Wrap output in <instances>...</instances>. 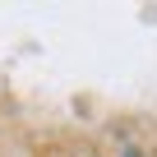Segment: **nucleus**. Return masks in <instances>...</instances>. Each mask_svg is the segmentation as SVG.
I'll list each match as a JSON object with an SVG mask.
<instances>
[]
</instances>
